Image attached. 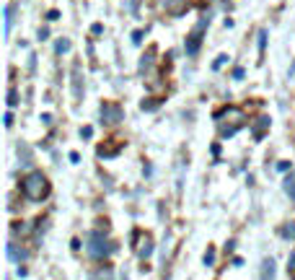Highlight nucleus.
Instances as JSON below:
<instances>
[{
  "mask_svg": "<svg viewBox=\"0 0 295 280\" xmlns=\"http://www.w3.org/2000/svg\"><path fill=\"white\" fill-rule=\"evenodd\" d=\"M21 192H24L26 200L42 203L44 197L49 195V182H47V177H44L42 171H31V174H26L24 182H21Z\"/></svg>",
  "mask_w": 295,
  "mask_h": 280,
  "instance_id": "1",
  "label": "nucleus"
},
{
  "mask_svg": "<svg viewBox=\"0 0 295 280\" xmlns=\"http://www.w3.org/2000/svg\"><path fill=\"white\" fill-rule=\"evenodd\" d=\"M215 120H218V125H225V122L230 120L228 127L220 130V135H223V138H230V135L238 132V127H244V120H246V117H244L241 109H236V106H228V109H223L220 114H215Z\"/></svg>",
  "mask_w": 295,
  "mask_h": 280,
  "instance_id": "2",
  "label": "nucleus"
},
{
  "mask_svg": "<svg viewBox=\"0 0 295 280\" xmlns=\"http://www.w3.org/2000/svg\"><path fill=\"white\" fill-rule=\"evenodd\" d=\"M86 252L91 257H96V259H104V257H109L114 252V244L109 241L104 233H98V231H94V233H88V244H86Z\"/></svg>",
  "mask_w": 295,
  "mask_h": 280,
  "instance_id": "3",
  "label": "nucleus"
},
{
  "mask_svg": "<svg viewBox=\"0 0 295 280\" xmlns=\"http://www.w3.org/2000/svg\"><path fill=\"white\" fill-rule=\"evenodd\" d=\"M124 120V112L119 104H112V102H104L101 104V122L109 125V127H114V125H119Z\"/></svg>",
  "mask_w": 295,
  "mask_h": 280,
  "instance_id": "4",
  "label": "nucleus"
},
{
  "mask_svg": "<svg viewBox=\"0 0 295 280\" xmlns=\"http://www.w3.org/2000/svg\"><path fill=\"white\" fill-rule=\"evenodd\" d=\"M199 44H202V26H197V29L187 37V44H184V50H187V55H189V57H195V55H197Z\"/></svg>",
  "mask_w": 295,
  "mask_h": 280,
  "instance_id": "5",
  "label": "nucleus"
},
{
  "mask_svg": "<svg viewBox=\"0 0 295 280\" xmlns=\"http://www.w3.org/2000/svg\"><path fill=\"white\" fill-rule=\"evenodd\" d=\"M88 280H114V270L109 265H98L96 270L88 273Z\"/></svg>",
  "mask_w": 295,
  "mask_h": 280,
  "instance_id": "6",
  "label": "nucleus"
},
{
  "mask_svg": "<svg viewBox=\"0 0 295 280\" xmlns=\"http://www.w3.org/2000/svg\"><path fill=\"white\" fill-rule=\"evenodd\" d=\"M270 127V117H256V122H254V138L256 140H262V135H264V130Z\"/></svg>",
  "mask_w": 295,
  "mask_h": 280,
  "instance_id": "7",
  "label": "nucleus"
},
{
  "mask_svg": "<svg viewBox=\"0 0 295 280\" xmlns=\"http://www.w3.org/2000/svg\"><path fill=\"white\" fill-rule=\"evenodd\" d=\"M262 280H274V259L267 257L262 262Z\"/></svg>",
  "mask_w": 295,
  "mask_h": 280,
  "instance_id": "8",
  "label": "nucleus"
},
{
  "mask_svg": "<svg viewBox=\"0 0 295 280\" xmlns=\"http://www.w3.org/2000/svg\"><path fill=\"white\" fill-rule=\"evenodd\" d=\"M122 148H124V143H122V140H117L114 146H109V148L101 146V148H98V156H101V158H106V156H117V153L122 151Z\"/></svg>",
  "mask_w": 295,
  "mask_h": 280,
  "instance_id": "9",
  "label": "nucleus"
},
{
  "mask_svg": "<svg viewBox=\"0 0 295 280\" xmlns=\"http://www.w3.org/2000/svg\"><path fill=\"white\" fill-rule=\"evenodd\" d=\"M137 255H140V259H145V257H150V255H153V239H150V236H145V239H143V244L137 247Z\"/></svg>",
  "mask_w": 295,
  "mask_h": 280,
  "instance_id": "10",
  "label": "nucleus"
},
{
  "mask_svg": "<svg viewBox=\"0 0 295 280\" xmlns=\"http://www.w3.org/2000/svg\"><path fill=\"white\" fill-rule=\"evenodd\" d=\"M161 5L166 8V11H171L173 16H179L181 8H184V0H161Z\"/></svg>",
  "mask_w": 295,
  "mask_h": 280,
  "instance_id": "11",
  "label": "nucleus"
},
{
  "mask_svg": "<svg viewBox=\"0 0 295 280\" xmlns=\"http://www.w3.org/2000/svg\"><path fill=\"white\" fill-rule=\"evenodd\" d=\"M282 187H285V192L290 195V200H295V171H290V174L285 177V182H282Z\"/></svg>",
  "mask_w": 295,
  "mask_h": 280,
  "instance_id": "12",
  "label": "nucleus"
},
{
  "mask_svg": "<svg viewBox=\"0 0 295 280\" xmlns=\"http://www.w3.org/2000/svg\"><path fill=\"white\" fill-rule=\"evenodd\" d=\"M8 255H11L13 262H24L26 259V249H18L16 244H8Z\"/></svg>",
  "mask_w": 295,
  "mask_h": 280,
  "instance_id": "13",
  "label": "nucleus"
},
{
  "mask_svg": "<svg viewBox=\"0 0 295 280\" xmlns=\"http://www.w3.org/2000/svg\"><path fill=\"white\" fill-rule=\"evenodd\" d=\"M3 13H5V34H11V26H13V5H5Z\"/></svg>",
  "mask_w": 295,
  "mask_h": 280,
  "instance_id": "14",
  "label": "nucleus"
},
{
  "mask_svg": "<svg viewBox=\"0 0 295 280\" xmlns=\"http://www.w3.org/2000/svg\"><path fill=\"white\" fill-rule=\"evenodd\" d=\"M282 236H285V239H293V241H295V223H293V221H290L288 226H282Z\"/></svg>",
  "mask_w": 295,
  "mask_h": 280,
  "instance_id": "15",
  "label": "nucleus"
},
{
  "mask_svg": "<svg viewBox=\"0 0 295 280\" xmlns=\"http://www.w3.org/2000/svg\"><path fill=\"white\" fill-rule=\"evenodd\" d=\"M140 106H143L145 112H150V109H158V106H161V99H150V102H143Z\"/></svg>",
  "mask_w": 295,
  "mask_h": 280,
  "instance_id": "16",
  "label": "nucleus"
},
{
  "mask_svg": "<svg viewBox=\"0 0 295 280\" xmlns=\"http://www.w3.org/2000/svg\"><path fill=\"white\" fill-rule=\"evenodd\" d=\"M150 65H153V52H148V55L140 60V70H148Z\"/></svg>",
  "mask_w": 295,
  "mask_h": 280,
  "instance_id": "17",
  "label": "nucleus"
},
{
  "mask_svg": "<svg viewBox=\"0 0 295 280\" xmlns=\"http://www.w3.org/2000/svg\"><path fill=\"white\" fill-rule=\"evenodd\" d=\"M54 50H57L60 55H62V52H68V50H70V39H60V42H57V47H54Z\"/></svg>",
  "mask_w": 295,
  "mask_h": 280,
  "instance_id": "18",
  "label": "nucleus"
},
{
  "mask_svg": "<svg viewBox=\"0 0 295 280\" xmlns=\"http://www.w3.org/2000/svg\"><path fill=\"white\" fill-rule=\"evenodd\" d=\"M213 262H215V249H213V247H210V249L205 252V265L210 267V265H213Z\"/></svg>",
  "mask_w": 295,
  "mask_h": 280,
  "instance_id": "19",
  "label": "nucleus"
},
{
  "mask_svg": "<svg viewBox=\"0 0 295 280\" xmlns=\"http://www.w3.org/2000/svg\"><path fill=\"white\" fill-rule=\"evenodd\" d=\"M8 104H11V106L18 104V94H16V88H11V91H8Z\"/></svg>",
  "mask_w": 295,
  "mask_h": 280,
  "instance_id": "20",
  "label": "nucleus"
},
{
  "mask_svg": "<svg viewBox=\"0 0 295 280\" xmlns=\"http://www.w3.org/2000/svg\"><path fill=\"white\" fill-rule=\"evenodd\" d=\"M288 270H293V273H295V252H293L290 259H288Z\"/></svg>",
  "mask_w": 295,
  "mask_h": 280,
  "instance_id": "21",
  "label": "nucleus"
},
{
  "mask_svg": "<svg viewBox=\"0 0 295 280\" xmlns=\"http://www.w3.org/2000/svg\"><path fill=\"white\" fill-rule=\"evenodd\" d=\"M80 135H83V138H91V135H94V130H91V127H83Z\"/></svg>",
  "mask_w": 295,
  "mask_h": 280,
  "instance_id": "22",
  "label": "nucleus"
},
{
  "mask_svg": "<svg viewBox=\"0 0 295 280\" xmlns=\"http://www.w3.org/2000/svg\"><path fill=\"white\" fill-rule=\"evenodd\" d=\"M140 39H143V31H135V37H132V42H135V44H140Z\"/></svg>",
  "mask_w": 295,
  "mask_h": 280,
  "instance_id": "23",
  "label": "nucleus"
},
{
  "mask_svg": "<svg viewBox=\"0 0 295 280\" xmlns=\"http://www.w3.org/2000/svg\"><path fill=\"white\" fill-rule=\"evenodd\" d=\"M223 62H225V55H220V57L215 60V65H213V68H220V65H223Z\"/></svg>",
  "mask_w": 295,
  "mask_h": 280,
  "instance_id": "24",
  "label": "nucleus"
}]
</instances>
